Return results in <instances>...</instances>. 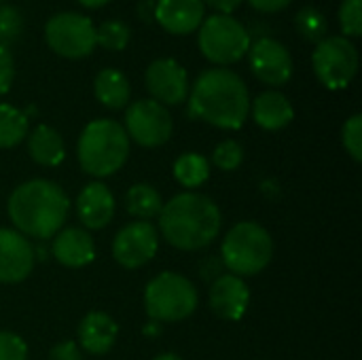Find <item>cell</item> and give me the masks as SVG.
Here are the masks:
<instances>
[{"label": "cell", "instance_id": "obj_1", "mask_svg": "<svg viewBox=\"0 0 362 360\" xmlns=\"http://www.w3.org/2000/svg\"><path fill=\"white\" fill-rule=\"evenodd\" d=\"M189 115L218 129H240L250 112L244 79L229 68L204 70L189 89Z\"/></svg>", "mask_w": 362, "mask_h": 360}, {"label": "cell", "instance_id": "obj_2", "mask_svg": "<svg viewBox=\"0 0 362 360\" xmlns=\"http://www.w3.org/2000/svg\"><path fill=\"white\" fill-rule=\"evenodd\" d=\"M70 199L57 182L36 178L19 185L8 197V219L25 238L49 240L68 219Z\"/></svg>", "mask_w": 362, "mask_h": 360}, {"label": "cell", "instance_id": "obj_3", "mask_svg": "<svg viewBox=\"0 0 362 360\" xmlns=\"http://www.w3.org/2000/svg\"><path fill=\"white\" fill-rule=\"evenodd\" d=\"M163 240L178 250H202L221 233V210L202 193H178L159 212Z\"/></svg>", "mask_w": 362, "mask_h": 360}, {"label": "cell", "instance_id": "obj_4", "mask_svg": "<svg viewBox=\"0 0 362 360\" xmlns=\"http://www.w3.org/2000/svg\"><path fill=\"white\" fill-rule=\"evenodd\" d=\"M81 170L95 178L119 172L129 157V138L121 123L112 119H95L85 125L76 142Z\"/></svg>", "mask_w": 362, "mask_h": 360}, {"label": "cell", "instance_id": "obj_5", "mask_svg": "<svg viewBox=\"0 0 362 360\" xmlns=\"http://www.w3.org/2000/svg\"><path fill=\"white\" fill-rule=\"evenodd\" d=\"M274 257V240L265 227L252 221L233 225L221 246L223 265L240 278L261 274Z\"/></svg>", "mask_w": 362, "mask_h": 360}, {"label": "cell", "instance_id": "obj_6", "mask_svg": "<svg viewBox=\"0 0 362 360\" xmlns=\"http://www.w3.org/2000/svg\"><path fill=\"white\" fill-rule=\"evenodd\" d=\"M144 308L155 323H178L197 310V291L189 278L163 272L146 284Z\"/></svg>", "mask_w": 362, "mask_h": 360}, {"label": "cell", "instance_id": "obj_7", "mask_svg": "<svg viewBox=\"0 0 362 360\" xmlns=\"http://www.w3.org/2000/svg\"><path fill=\"white\" fill-rule=\"evenodd\" d=\"M250 34L242 21L231 15L214 13L206 17L199 25L197 45L206 59L218 68L240 62L250 49Z\"/></svg>", "mask_w": 362, "mask_h": 360}, {"label": "cell", "instance_id": "obj_8", "mask_svg": "<svg viewBox=\"0 0 362 360\" xmlns=\"http://www.w3.org/2000/svg\"><path fill=\"white\" fill-rule=\"evenodd\" d=\"M312 66L327 89H346L358 70V49L346 36H325L316 42Z\"/></svg>", "mask_w": 362, "mask_h": 360}, {"label": "cell", "instance_id": "obj_9", "mask_svg": "<svg viewBox=\"0 0 362 360\" xmlns=\"http://www.w3.org/2000/svg\"><path fill=\"white\" fill-rule=\"evenodd\" d=\"M45 40L49 49L68 59H81L93 53L95 25L87 15L81 13H55L45 23Z\"/></svg>", "mask_w": 362, "mask_h": 360}, {"label": "cell", "instance_id": "obj_10", "mask_svg": "<svg viewBox=\"0 0 362 360\" xmlns=\"http://www.w3.org/2000/svg\"><path fill=\"white\" fill-rule=\"evenodd\" d=\"M125 134L144 149H155L172 138L174 121L165 106L155 100H138L125 110Z\"/></svg>", "mask_w": 362, "mask_h": 360}, {"label": "cell", "instance_id": "obj_11", "mask_svg": "<svg viewBox=\"0 0 362 360\" xmlns=\"http://www.w3.org/2000/svg\"><path fill=\"white\" fill-rule=\"evenodd\" d=\"M159 248V231L148 221H136L125 225L112 240V257L125 269H138L146 265Z\"/></svg>", "mask_w": 362, "mask_h": 360}, {"label": "cell", "instance_id": "obj_12", "mask_svg": "<svg viewBox=\"0 0 362 360\" xmlns=\"http://www.w3.org/2000/svg\"><path fill=\"white\" fill-rule=\"evenodd\" d=\"M146 91L153 95L151 100L161 106H178L189 98V74L187 70L172 57H159L148 64L144 72Z\"/></svg>", "mask_w": 362, "mask_h": 360}, {"label": "cell", "instance_id": "obj_13", "mask_svg": "<svg viewBox=\"0 0 362 360\" xmlns=\"http://www.w3.org/2000/svg\"><path fill=\"white\" fill-rule=\"evenodd\" d=\"M248 57H250L252 74L265 85L280 87V85L288 83L293 76L291 51L276 38L261 36L255 42H250Z\"/></svg>", "mask_w": 362, "mask_h": 360}, {"label": "cell", "instance_id": "obj_14", "mask_svg": "<svg viewBox=\"0 0 362 360\" xmlns=\"http://www.w3.org/2000/svg\"><path fill=\"white\" fill-rule=\"evenodd\" d=\"M34 248L25 236L15 229H0V282H23L34 269Z\"/></svg>", "mask_w": 362, "mask_h": 360}, {"label": "cell", "instance_id": "obj_15", "mask_svg": "<svg viewBox=\"0 0 362 360\" xmlns=\"http://www.w3.org/2000/svg\"><path fill=\"white\" fill-rule=\"evenodd\" d=\"M250 303V291L244 278L233 274H221L210 286V308L212 312L229 323L240 320Z\"/></svg>", "mask_w": 362, "mask_h": 360}, {"label": "cell", "instance_id": "obj_16", "mask_svg": "<svg viewBox=\"0 0 362 360\" xmlns=\"http://www.w3.org/2000/svg\"><path fill=\"white\" fill-rule=\"evenodd\" d=\"M204 0H157L153 19L170 34L185 36L199 30L204 21Z\"/></svg>", "mask_w": 362, "mask_h": 360}, {"label": "cell", "instance_id": "obj_17", "mask_svg": "<svg viewBox=\"0 0 362 360\" xmlns=\"http://www.w3.org/2000/svg\"><path fill=\"white\" fill-rule=\"evenodd\" d=\"M76 216L87 229H102L115 216V197L102 182H89L76 197Z\"/></svg>", "mask_w": 362, "mask_h": 360}, {"label": "cell", "instance_id": "obj_18", "mask_svg": "<svg viewBox=\"0 0 362 360\" xmlns=\"http://www.w3.org/2000/svg\"><path fill=\"white\" fill-rule=\"evenodd\" d=\"M53 257L57 263L70 269H78L89 265L95 259V246L91 236L85 229L78 227H68L64 231H57L53 236Z\"/></svg>", "mask_w": 362, "mask_h": 360}, {"label": "cell", "instance_id": "obj_19", "mask_svg": "<svg viewBox=\"0 0 362 360\" xmlns=\"http://www.w3.org/2000/svg\"><path fill=\"white\" fill-rule=\"evenodd\" d=\"M76 335H78V344L85 352H89L93 356H102L115 346L117 335H119V327L108 314L89 312L81 320Z\"/></svg>", "mask_w": 362, "mask_h": 360}, {"label": "cell", "instance_id": "obj_20", "mask_svg": "<svg viewBox=\"0 0 362 360\" xmlns=\"http://www.w3.org/2000/svg\"><path fill=\"white\" fill-rule=\"evenodd\" d=\"M250 112L255 123L267 132L284 129L295 117L291 100L280 91H263L261 95H257L250 104Z\"/></svg>", "mask_w": 362, "mask_h": 360}, {"label": "cell", "instance_id": "obj_21", "mask_svg": "<svg viewBox=\"0 0 362 360\" xmlns=\"http://www.w3.org/2000/svg\"><path fill=\"white\" fill-rule=\"evenodd\" d=\"M28 153L38 166L55 168L66 157V144H64V138L59 136L57 129L40 123L28 136Z\"/></svg>", "mask_w": 362, "mask_h": 360}, {"label": "cell", "instance_id": "obj_22", "mask_svg": "<svg viewBox=\"0 0 362 360\" xmlns=\"http://www.w3.org/2000/svg\"><path fill=\"white\" fill-rule=\"evenodd\" d=\"M93 93L98 98V102L106 108L119 110L125 108L132 95L129 89V81L127 76L117 70V68H104L95 74L93 79Z\"/></svg>", "mask_w": 362, "mask_h": 360}, {"label": "cell", "instance_id": "obj_23", "mask_svg": "<svg viewBox=\"0 0 362 360\" xmlns=\"http://www.w3.org/2000/svg\"><path fill=\"white\" fill-rule=\"evenodd\" d=\"M125 204H127V212L132 216H136L138 221H151V219L159 216V212L163 208V199H161L159 191L146 182H138V185L129 187Z\"/></svg>", "mask_w": 362, "mask_h": 360}, {"label": "cell", "instance_id": "obj_24", "mask_svg": "<svg viewBox=\"0 0 362 360\" xmlns=\"http://www.w3.org/2000/svg\"><path fill=\"white\" fill-rule=\"evenodd\" d=\"M208 176H210V161L199 153H182L174 161V178L187 189L202 187L208 180Z\"/></svg>", "mask_w": 362, "mask_h": 360}, {"label": "cell", "instance_id": "obj_25", "mask_svg": "<svg viewBox=\"0 0 362 360\" xmlns=\"http://www.w3.org/2000/svg\"><path fill=\"white\" fill-rule=\"evenodd\" d=\"M28 136V117L23 110L0 104V149H13Z\"/></svg>", "mask_w": 362, "mask_h": 360}, {"label": "cell", "instance_id": "obj_26", "mask_svg": "<svg viewBox=\"0 0 362 360\" xmlns=\"http://www.w3.org/2000/svg\"><path fill=\"white\" fill-rule=\"evenodd\" d=\"M295 28L305 40L320 42L327 36L329 21H327V15L318 6H303L295 15Z\"/></svg>", "mask_w": 362, "mask_h": 360}, {"label": "cell", "instance_id": "obj_27", "mask_svg": "<svg viewBox=\"0 0 362 360\" xmlns=\"http://www.w3.org/2000/svg\"><path fill=\"white\" fill-rule=\"evenodd\" d=\"M129 28L119 19H108L95 28V45L108 51H123L129 42Z\"/></svg>", "mask_w": 362, "mask_h": 360}, {"label": "cell", "instance_id": "obj_28", "mask_svg": "<svg viewBox=\"0 0 362 360\" xmlns=\"http://www.w3.org/2000/svg\"><path fill=\"white\" fill-rule=\"evenodd\" d=\"M23 30V17L17 6L0 4V47H8L19 38Z\"/></svg>", "mask_w": 362, "mask_h": 360}, {"label": "cell", "instance_id": "obj_29", "mask_svg": "<svg viewBox=\"0 0 362 360\" xmlns=\"http://www.w3.org/2000/svg\"><path fill=\"white\" fill-rule=\"evenodd\" d=\"M242 161H244V149L238 140H223L212 153V163L225 172L238 170Z\"/></svg>", "mask_w": 362, "mask_h": 360}, {"label": "cell", "instance_id": "obj_30", "mask_svg": "<svg viewBox=\"0 0 362 360\" xmlns=\"http://www.w3.org/2000/svg\"><path fill=\"white\" fill-rule=\"evenodd\" d=\"M339 25L346 38L362 34V0H344L339 6Z\"/></svg>", "mask_w": 362, "mask_h": 360}, {"label": "cell", "instance_id": "obj_31", "mask_svg": "<svg viewBox=\"0 0 362 360\" xmlns=\"http://www.w3.org/2000/svg\"><path fill=\"white\" fill-rule=\"evenodd\" d=\"M341 142L348 151V155L361 163L362 161V117L361 115H352L341 129Z\"/></svg>", "mask_w": 362, "mask_h": 360}, {"label": "cell", "instance_id": "obj_32", "mask_svg": "<svg viewBox=\"0 0 362 360\" xmlns=\"http://www.w3.org/2000/svg\"><path fill=\"white\" fill-rule=\"evenodd\" d=\"M0 360H28L25 342L8 331H0Z\"/></svg>", "mask_w": 362, "mask_h": 360}, {"label": "cell", "instance_id": "obj_33", "mask_svg": "<svg viewBox=\"0 0 362 360\" xmlns=\"http://www.w3.org/2000/svg\"><path fill=\"white\" fill-rule=\"evenodd\" d=\"M15 79V64L8 47H0V95H4Z\"/></svg>", "mask_w": 362, "mask_h": 360}, {"label": "cell", "instance_id": "obj_34", "mask_svg": "<svg viewBox=\"0 0 362 360\" xmlns=\"http://www.w3.org/2000/svg\"><path fill=\"white\" fill-rule=\"evenodd\" d=\"M49 360H83V354H81V350H78V346L74 342L66 339V342L51 348Z\"/></svg>", "mask_w": 362, "mask_h": 360}, {"label": "cell", "instance_id": "obj_35", "mask_svg": "<svg viewBox=\"0 0 362 360\" xmlns=\"http://www.w3.org/2000/svg\"><path fill=\"white\" fill-rule=\"evenodd\" d=\"M250 2V6L255 8V11H259V13H280V11H284L293 0H248Z\"/></svg>", "mask_w": 362, "mask_h": 360}, {"label": "cell", "instance_id": "obj_36", "mask_svg": "<svg viewBox=\"0 0 362 360\" xmlns=\"http://www.w3.org/2000/svg\"><path fill=\"white\" fill-rule=\"evenodd\" d=\"M244 0H204V4H208L210 8L218 11L221 15H231Z\"/></svg>", "mask_w": 362, "mask_h": 360}, {"label": "cell", "instance_id": "obj_37", "mask_svg": "<svg viewBox=\"0 0 362 360\" xmlns=\"http://www.w3.org/2000/svg\"><path fill=\"white\" fill-rule=\"evenodd\" d=\"M148 2L151 0H140V6H138V15L146 21H153V8H148Z\"/></svg>", "mask_w": 362, "mask_h": 360}, {"label": "cell", "instance_id": "obj_38", "mask_svg": "<svg viewBox=\"0 0 362 360\" xmlns=\"http://www.w3.org/2000/svg\"><path fill=\"white\" fill-rule=\"evenodd\" d=\"M81 6H85V8H100V6H104V4H108L110 0H76Z\"/></svg>", "mask_w": 362, "mask_h": 360}, {"label": "cell", "instance_id": "obj_39", "mask_svg": "<svg viewBox=\"0 0 362 360\" xmlns=\"http://www.w3.org/2000/svg\"><path fill=\"white\" fill-rule=\"evenodd\" d=\"M153 360H182V359H180V356H176V354H170V352H168V354H159V356H155Z\"/></svg>", "mask_w": 362, "mask_h": 360}, {"label": "cell", "instance_id": "obj_40", "mask_svg": "<svg viewBox=\"0 0 362 360\" xmlns=\"http://www.w3.org/2000/svg\"><path fill=\"white\" fill-rule=\"evenodd\" d=\"M0 4H6V0H0Z\"/></svg>", "mask_w": 362, "mask_h": 360}]
</instances>
